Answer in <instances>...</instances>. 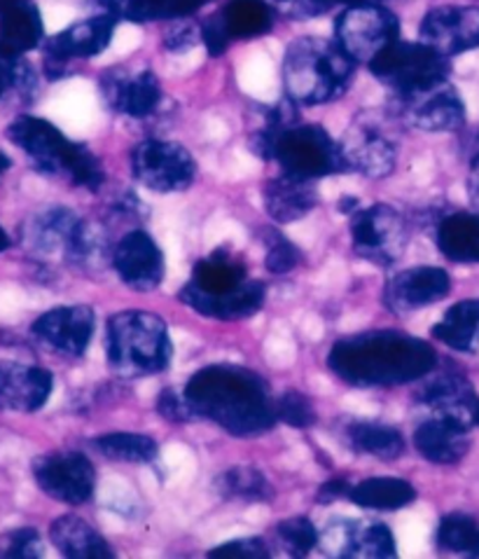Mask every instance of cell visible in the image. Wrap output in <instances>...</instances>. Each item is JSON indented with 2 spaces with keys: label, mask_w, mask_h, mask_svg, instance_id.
Listing matches in <instances>:
<instances>
[{
  "label": "cell",
  "mask_w": 479,
  "mask_h": 559,
  "mask_svg": "<svg viewBox=\"0 0 479 559\" xmlns=\"http://www.w3.org/2000/svg\"><path fill=\"white\" fill-rule=\"evenodd\" d=\"M327 366L342 382L354 386H400L423 380L438 368L431 344L398 331H374L339 340Z\"/></svg>",
  "instance_id": "obj_1"
},
{
  "label": "cell",
  "mask_w": 479,
  "mask_h": 559,
  "mask_svg": "<svg viewBox=\"0 0 479 559\" xmlns=\"http://www.w3.org/2000/svg\"><path fill=\"white\" fill-rule=\"evenodd\" d=\"M196 415L218 424L239 438L262 436L274 429L276 401L262 374L239 366H208L185 386Z\"/></svg>",
  "instance_id": "obj_2"
},
{
  "label": "cell",
  "mask_w": 479,
  "mask_h": 559,
  "mask_svg": "<svg viewBox=\"0 0 479 559\" xmlns=\"http://www.w3.org/2000/svg\"><path fill=\"white\" fill-rule=\"evenodd\" d=\"M356 61L337 43L297 38L284 57V90L297 106H323L349 92Z\"/></svg>",
  "instance_id": "obj_3"
},
{
  "label": "cell",
  "mask_w": 479,
  "mask_h": 559,
  "mask_svg": "<svg viewBox=\"0 0 479 559\" xmlns=\"http://www.w3.org/2000/svg\"><path fill=\"white\" fill-rule=\"evenodd\" d=\"M251 151L262 159H274L290 176L316 180L333 174H346L342 143L316 124H278L264 120V127L251 136Z\"/></svg>",
  "instance_id": "obj_4"
},
{
  "label": "cell",
  "mask_w": 479,
  "mask_h": 559,
  "mask_svg": "<svg viewBox=\"0 0 479 559\" xmlns=\"http://www.w3.org/2000/svg\"><path fill=\"white\" fill-rule=\"evenodd\" d=\"M8 139L22 147L40 174L61 176L89 192L104 186L106 174L98 157L87 145L65 139L52 122L22 115L8 127Z\"/></svg>",
  "instance_id": "obj_5"
},
{
  "label": "cell",
  "mask_w": 479,
  "mask_h": 559,
  "mask_svg": "<svg viewBox=\"0 0 479 559\" xmlns=\"http://www.w3.org/2000/svg\"><path fill=\"white\" fill-rule=\"evenodd\" d=\"M108 364L124 377H147L171 364L169 328L151 311H120L108 321Z\"/></svg>",
  "instance_id": "obj_6"
},
{
  "label": "cell",
  "mask_w": 479,
  "mask_h": 559,
  "mask_svg": "<svg viewBox=\"0 0 479 559\" xmlns=\"http://www.w3.org/2000/svg\"><path fill=\"white\" fill-rule=\"evenodd\" d=\"M24 246L38 258L63 260L77 270L101 265L104 239L89 223L65 206H49L24 225Z\"/></svg>",
  "instance_id": "obj_7"
},
{
  "label": "cell",
  "mask_w": 479,
  "mask_h": 559,
  "mask_svg": "<svg viewBox=\"0 0 479 559\" xmlns=\"http://www.w3.org/2000/svg\"><path fill=\"white\" fill-rule=\"evenodd\" d=\"M372 75L391 90V94H409L442 85L450 78V57L426 43L395 40L370 63Z\"/></svg>",
  "instance_id": "obj_8"
},
{
  "label": "cell",
  "mask_w": 479,
  "mask_h": 559,
  "mask_svg": "<svg viewBox=\"0 0 479 559\" xmlns=\"http://www.w3.org/2000/svg\"><path fill=\"white\" fill-rule=\"evenodd\" d=\"M337 45L356 63H372L379 55L400 40V22L382 3H360L344 8L335 24Z\"/></svg>",
  "instance_id": "obj_9"
},
{
  "label": "cell",
  "mask_w": 479,
  "mask_h": 559,
  "mask_svg": "<svg viewBox=\"0 0 479 559\" xmlns=\"http://www.w3.org/2000/svg\"><path fill=\"white\" fill-rule=\"evenodd\" d=\"M131 171L147 190L183 192L196 176V162L185 145L173 141H143L131 153Z\"/></svg>",
  "instance_id": "obj_10"
},
{
  "label": "cell",
  "mask_w": 479,
  "mask_h": 559,
  "mask_svg": "<svg viewBox=\"0 0 479 559\" xmlns=\"http://www.w3.org/2000/svg\"><path fill=\"white\" fill-rule=\"evenodd\" d=\"M407 237V223L393 206L374 204L351 213L354 251L379 267H388L403 255Z\"/></svg>",
  "instance_id": "obj_11"
},
{
  "label": "cell",
  "mask_w": 479,
  "mask_h": 559,
  "mask_svg": "<svg viewBox=\"0 0 479 559\" xmlns=\"http://www.w3.org/2000/svg\"><path fill=\"white\" fill-rule=\"evenodd\" d=\"M276 10L270 0H227L225 8L202 24V40L211 57L227 52L235 40H251L270 33Z\"/></svg>",
  "instance_id": "obj_12"
},
{
  "label": "cell",
  "mask_w": 479,
  "mask_h": 559,
  "mask_svg": "<svg viewBox=\"0 0 479 559\" xmlns=\"http://www.w3.org/2000/svg\"><path fill=\"white\" fill-rule=\"evenodd\" d=\"M115 26H118V16L104 12L71 24L63 28L52 40L45 45V71L49 80H59L71 61L77 59H92L101 55L110 45Z\"/></svg>",
  "instance_id": "obj_13"
},
{
  "label": "cell",
  "mask_w": 479,
  "mask_h": 559,
  "mask_svg": "<svg viewBox=\"0 0 479 559\" xmlns=\"http://www.w3.org/2000/svg\"><path fill=\"white\" fill-rule=\"evenodd\" d=\"M33 478L47 497L61 503L80 506L94 497L96 471L80 452L43 454L33 462Z\"/></svg>",
  "instance_id": "obj_14"
},
{
  "label": "cell",
  "mask_w": 479,
  "mask_h": 559,
  "mask_svg": "<svg viewBox=\"0 0 479 559\" xmlns=\"http://www.w3.org/2000/svg\"><path fill=\"white\" fill-rule=\"evenodd\" d=\"M391 102L398 118L423 131H456L466 124V106L450 82L409 94H391Z\"/></svg>",
  "instance_id": "obj_15"
},
{
  "label": "cell",
  "mask_w": 479,
  "mask_h": 559,
  "mask_svg": "<svg viewBox=\"0 0 479 559\" xmlns=\"http://www.w3.org/2000/svg\"><path fill=\"white\" fill-rule=\"evenodd\" d=\"M419 40L444 57L464 55L479 47V8L442 5L428 12L419 28Z\"/></svg>",
  "instance_id": "obj_16"
},
{
  "label": "cell",
  "mask_w": 479,
  "mask_h": 559,
  "mask_svg": "<svg viewBox=\"0 0 479 559\" xmlns=\"http://www.w3.org/2000/svg\"><path fill=\"white\" fill-rule=\"evenodd\" d=\"M112 267L131 290L151 293L159 288L164 278V255L151 235L143 229H131L115 246Z\"/></svg>",
  "instance_id": "obj_17"
},
{
  "label": "cell",
  "mask_w": 479,
  "mask_h": 559,
  "mask_svg": "<svg viewBox=\"0 0 479 559\" xmlns=\"http://www.w3.org/2000/svg\"><path fill=\"white\" fill-rule=\"evenodd\" d=\"M101 94L106 104L129 118H151L161 104V85L153 71H127L112 69L101 78Z\"/></svg>",
  "instance_id": "obj_18"
},
{
  "label": "cell",
  "mask_w": 479,
  "mask_h": 559,
  "mask_svg": "<svg viewBox=\"0 0 479 559\" xmlns=\"http://www.w3.org/2000/svg\"><path fill=\"white\" fill-rule=\"evenodd\" d=\"M417 399L438 417H447L466 426L477 424L479 399L466 374L456 370L428 372L417 391Z\"/></svg>",
  "instance_id": "obj_19"
},
{
  "label": "cell",
  "mask_w": 479,
  "mask_h": 559,
  "mask_svg": "<svg viewBox=\"0 0 479 559\" xmlns=\"http://www.w3.org/2000/svg\"><path fill=\"white\" fill-rule=\"evenodd\" d=\"M94 328V309L85 305H75L47 311V314H43L33 323L31 331L43 344H47L49 349H55L63 356H82L89 347Z\"/></svg>",
  "instance_id": "obj_20"
},
{
  "label": "cell",
  "mask_w": 479,
  "mask_h": 559,
  "mask_svg": "<svg viewBox=\"0 0 479 559\" xmlns=\"http://www.w3.org/2000/svg\"><path fill=\"white\" fill-rule=\"evenodd\" d=\"M452 290V276L440 267H411L386 284L384 302L391 311L407 314L444 300Z\"/></svg>",
  "instance_id": "obj_21"
},
{
  "label": "cell",
  "mask_w": 479,
  "mask_h": 559,
  "mask_svg": "<svg viewBox=\"0 0 479 559\" xmlns=\"http://www.w3.org/2000/svg\"><path fill=\"white\" fill-rule=\"evenodd\" d=\"M342 153L346 169L358 171L368 178H386L393 174L398 162V147L374 124L354 127L342 141Z\"/></svg>",
  "instance_id": "obj_22"
},
{
  "label": "cell",
  "mask_w": 479,
  "mask_h": 559,
  "mask_svg": "<svg viewBox=\"0 0 479 559\" xmlns=\"http://www.w3.org/2000/svg\"><path fill=\"white\" fill-rule=\"evenodd\" d=\"M264 284L262 282H248L225 295H208L204 290L196 288L194 284H188L183 290H180V302L185 307L194 309L196 314L216 319V321H241L258 314L264 305Z\"/></svg>",
  "instance_id": "obj_23"
},
{
  "label": "cell",
  "mask_w": 479,
  "mask_h": 559,
  "mask_svg": "<svg viewBox=\"0 0 479 559\" xmlns=\"http://www.w3.org/2000/svg\"><path fill=\"white\" fill-rule=\"evenodd\" d=\"M52 372L36 366L0 364V407L12 413H38L52 393Z\"/></svg>",
  "instance_id": "obj_24"
},
{
  "label": "cell",
  "mask_w": 479,
  "mask_h": 559,
  "mask_svg": "<svg viewBox=\"0 0 479 559\" xmlns=\"http://www.w3.org/2000/svg\"><path fill=\"white\" fill-rule=\"evenodd\" d=\"M323 540L337 557H395V536L382 522H337L327 527Z\"/></svg>",
  "instance_id": "obj_25"
},
{
  "label": "cell",
  "mask_w": 479,
  "mask_h": 559,
  "mask_svg": "<svg viewBox=\"0 0 479 559\" xmlns=\"http://www.w3.org/2000/svg\"><path fill=\"white\" fill-rule=\"evenodd\" d=\"M415 448L428 462L454 466L470 450V426L435 415L417 429Z\"/></svg>",
  "instance_id": "obj_26"
},
{
  "label": "cell",
  "mask_w": 479,
  "mask_h": 559,
  "mask_svg": "<svg viewBox=\"0 0 479 559\" xmlns=\"http://www.w3.org/2000/svg\"><path fill=\"white\" fill-rule=\"evenodd\" d=\"M262 200L264 209H267V216L278 225H286L309 216L319 204V194L313 190L311 180L284 171L264 186Z\"/></svg>",
  "instance_id": "obj_27"
},
{
  "label": "cell",
  "mask_w": 479,
  "mask_h": 559,
  "mask_svg": "<svg viewBox=\"0 0 479 559\" xmlns=\"http://www.w3.org/2000/svg\"><path fill=\"white\" fill-rule=\"evenodd\" d=\"M49 538L63 557L71 559H110L112 548L89 522L77 515H61L49 527Z\"/></svg>",
  "instance_id": "obj_28"
},
{
  "label": "cell",
  "mask_w": 479,
  "mask_h": 559,
  "mask_svg": "<svg viewBox=\"0 0 479 559\" xmlns=\"http://www.w3.org/2000/svg\"><path fill=\"white\" fill-rule=\"evenodd\" d=\"M440 253L452 262H479V213H452L438 223Z\"/></svg>",
  "instance_id": "obj_29"
},
{
  "label": "cell",
  "mask_w": 479,
  "mask_h": 559,
  "mask_svg": "<svg viewBox=\"0 0 479 559\" xmlns=\"http://www.w3.org/2000/svg\"><path fill=\"white\" fill-rule=\"evenodd\" d=\"M246 282L248 276L243 262L229 249H218L196 262L190 284L208 295H225L241 288Z\"/></svg>",
  "instance_id": "obj_30"
},
{
  "label": "cell",
  "mask_w": 479,
  "mask_h": 559,
  "mask_svg": "<svg viewBox=\"0 0 479 559\" xmlns=\"http://www.w3.org/2000/svg\"><path fill=\"white\" fill-rule=\"evenodd\" d=\"M43 16L31 0H24L22 5H16L0 16V47L8 55L31 52V49H36L43 43Z\"/></svg>",
  "instance_id": "obj_31"
},
{
  "label": "cell",
  "mask_w": 479,
  "mask_h": 559,
  "mask_svg": "<svg viewBox=\"0 0 479 559\" xmlns=\"http://www.w3.org/2000/svg\"><path fill=\"white\" fill-rule=\"evenodd\" d=\"M433 337L450 349L460 354H472L479 349V300H460L447 309L438 325H433Z\"/></svg>",
  "instance_id": "obj_32"
},
{
  "label": "cell",
  "mask_w": 479,
  "mask_h": 559,
  "mask_svg": "<svg viewBox=\"0 0 479 559\" xmlns=\"http://www.w3.org/2000/svg\"><path fill=\"white\" fill-rule=\"evenodd\" d=\"M346 438H349L354 450H358L360 454H370L379 459V462H395L405 452L403 433L384 424L354 421L346 429Z\"/></svg>",
  "instance_id": "obj_33"
},
{
  "label": "cell",
  "mask_w": 479,
  "mask_h": 559,
  "mask_svg": "<svg viewBox=\"0 0 479 559\" xmlns=\"http://www.w3.org/2000/svg\"><path fill=\"white\" fill-rule=\"evenodd\" d=\"M349 499L370 511H400L417 499V491L400 478H370L358 483Z\"/></svg>",
  "instance_id": "obj_34"
},
{
  "label": "cell",
  "mask_w": 479,
  "mask_h": 559,
  "mask_svg": "<svg viewBox=\"0 0 479 559\" xmlns=\"http://www.w3.org/2000/svg\"><path fill=\"white\" fill-rule=\"evenodd\" d=\"M218 495L225 499L241 501H272L274 487L264 478V473L253 466H235L225 471L216 480Z\"/></svg>",
  "instance_id": "obj_35"
},
{
  "label": "cell",
  "mask_w": 479,
  "mask_h": 559,
  "mask_svg": "<svg viewBox=\"0 0 479 559\" xmlns=\"http://www.w3.org/2000/svg\"><path fill=\"white\" fill-rule=\"evenodd\" d=\"M96 448L122 464H151L159 452L157 442L141 433H106L96 440Z\"/></svg>",
  "instance_id": "obj_36"
},
{
  "label": "cell",
  "mask_w": 479,
  "mask_h": 559,
  "mask_svg": "<svg viewBox=\"0 0 479 559\" xmlns=\"http://www.w3.org/2000/svg\"><path fill=\"white\" fill-rule=\"evenodd\" d=\"M438 546L447 552L479 557V522L466 513L442 518L438 527Z\"/></svg>",
  "instance_id": "obj_37"
},
{
  "label": "cell",
  "mask_w": 479,
  "mask_h": 559,
  "mask_svg": "<svg viewBox=\"0 0 479 559\" xmlns=\"http://www.w3.org/2000/svg\"><path fill=\"white\" fill-rule=\"evenodd\" d=\"M276 538L292 557H307L321 544L316 527L307 518H290L276 524Z\"/></svg>",
  "instance_id": "obj_38"
},
{
  "label": "cell",
  "mask_w": 479,
  "mask_h": 559,
  "mask_svg": "<svg viewBox=\"0 0 479 559\" xmlns=\"http://www.w3.org/2000/svg\"><path fill=\"white\" fill-rule=\"evenodd\" d=\"M360 3H382V0H270L276 12L292 16V20H311V16H321L337 5L349 8Z\"/></svg>",
  "instance_id": "obj_39"
},
{
  "label": "cell",
  "mask_w": 479,
  "mask_h": 559,
  "mask_svg": "<svg viewBox=\"0 0 479 559\" xmlns=\"http://www.w3.org/2000/svg\"><path fill=\"white\" fill-rule=\"evenodd\" d=\"M276 417L292 426V429H309L316 424V409L311 401L300 391H286L284 396L276 401Z\"/></svg>",
  "instance_id": "obj_40"
},
{
  "label": "cell",
  "mask_w": 479,
  "mask_h": 559,
  "mask_svg": "<svg viewBox=\"0 0 479 559\" xmlns=\"http://www.w3.org/2000/svg\"><path fill=\"white\" fill-rule=\"evenodd\" d=\"M264 241H267V258H264V262H267V270L272 274H288L290 270L300 265V251L295 249L292 241L276 233V229L264 233Z\"/></svg>",
  "instance_id": "obj_41"
},
{
  "label": "cell",
  "mask_w": 479,
  "mask_h": 559,
  "mask_svg": "<svg viewBox=\"0 0 479 559\" xmlns=\"http://www.w3.org/2000/svg\"><path fill=\"white\" fill-rule=\"evenodd\" d=\"M157 413L173 424H190L200 419L196 415L194 405L190 403V399L183 393H178L176 389H167L159 393V401H157Z\"/></svg>",
  "instance_id": "obj_42"
},
{
  "label": "cell",
  "mask_w": 479,
  "mask_h": 559,
  "mask_svg": "<svg viewBox=\"0 0 479 559\" xmlns=\"http://www.w3.org/2000/svg\"><path fill=\"white\" fill-rule=\"evenodd\" d=\"M208 557H227V559H267L270 550L260 538H237L213 548Z\"/></svg>",
  "instance_id": "obj_43"
},
{
  "label": "cell",
  "mask_w": 479,
  "mask_h": 559,
  "mask_svg": "<svg viewBox=\"0 0 479 559\" xmlns=\"http://www.w3.org/2000/svg\"><path fill=\"white\" fill-rule=\"evenodd\" d=\"M40 555H43V540H40V534L36 530L24 527V530H16V532L10 534L5 557L33 559V557H40Z\"/></svg>",
  "instance_id": "obj_44"
},
{
  "label": "cell",
  "mask_w": 479,
  "mask_h": 559,
  "mask_svg": "<svg viewBox=\"0 0 479 559\" xmlns=\"http://www.w3.org/2000/svg\"><path fill=\"white\" fill-rule=\"evenodd\" d=\"M200 40L202 28H196L192 22H176L164 36V47L171 49V52H188Z\"/></svg>",
  "instance_id": "obj_45"
},
{
  "label": "cell",
  "mask_w": 479,
  "mask_h": 559,
  "mask_svg": "<svg viewBox=\"0 0 479 559\" xmlns=\"http://www.w3.org/2000/svg\"><path fill=\"white\" fill-rule=\"evenodd\" d=\"M351 489H354V485H349L346 480H330L319 489L316 499H319V503H333L337 499L351 497Z\"/></svg>",
  "instance_id": "obj_46"
},
{
  "label": "cell",
  "mask_w": 479,
  "mask_h": 559,
  "mask_svg": "<svg viewBox=\"0 0 479 559\" xmlns=\"http://www.w3.org/2000/svg\"><path fill=\"white\" fill-rule=\"evenodd\" d=\"M5 90H10V78H8V71H5V66L0 63V96L5 94Z\"/></svg>",
  "instance_id": "obj_47"
},
{
  "label": "cell",
  "mask_w": 479,
  "mask_h": 559,
  "mask_svg": "<svg viewBox=\"0 0 479 559\" xmlns=\"http://www.w3.org/2000/svg\"><path fill=\"white\" fill-rule=\"evenodd\" d=\"M24 0H0V16H3L5 12H10L12 8H16V5H22Z\"/></svg>",
  "instance_id": "obj_48"
},
{
  "label": "cell",
  "mask_w": 479,
  "mask_h": 559,
  "mask_svg": "<svg viewBox=\"0 0 479 559\" xmlns=\"http://www.w3.org/2000/svg\"><path fill=\"white\" fill-rule=\"evenodd\" d=\"M10 249V237H8V233L3 227H0V253L3 251H8Z\"/></svg>",
  "instance_id": "obj_49"
},
{
  "label": "cell",
  "mask_w": 479,
  "mask_h": 559,
  "mask_svg": "<svg viewBox=\"0 0 479 559\" xmlns=\"http://www.w3.org/2000/svg\"><path fill=\"white\" fill-rule=\"evenodd\" d=\"M10 157L5 153H0V176H3L8 169H10Z\"/></svg>",
  "instance_id": "obj_50"
},
{
  "label": "cell",
  "mask_w": 479,
  "mask_h": 559,
  "mask_svg": "<svg viewBox=\"0 0 479 559\" xmlns=\"http://www.w3.org/2000/svg\"><path fill=\"white\" fill-rule=\"evenodd\" d=\"M101 3H104V5H106V10H108V8L115 3V0H101Z\"/></svg>",
  "instance_id": "obj_51"
},
{
  "label": "cell",
  "mask_w": 479,
  "mask_h": 559,
  "mask_svg": "<svg viewBox=\"0 0 479 559\" xmlns=\"http://www.w3.org/2000/svg\"><path fill=\"white\" fill-rule=\"evenodd\" d=\"M477 424H479V409H477Z\"/></svg>",
  "instance_id": "obj_52"
}]
</instances>
